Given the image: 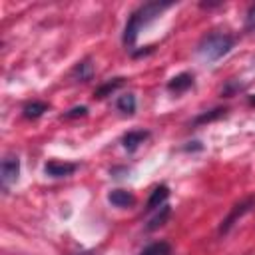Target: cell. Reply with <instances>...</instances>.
I'll list each match as a JSON object with an SVG mask.
<instances>
[{
	"label": "cell",
	"instance_id": "6da1fadb",
	"mask_svg": "<svg viewBox=\"0 0 255 255\" xmlns=\"http://www.w3.org/2000/svg\"><path fill=\"white\" fill-rule=\"evenodd\" d=\"M169 6H173L171 2H145L141 4L137 10L131 12V16L128 18V24H126V30H124V44L126 46H133L139 32L151 22L155 20L163 10H167Z\"/></svg>",
	"mask_w": 255,
	"mask_h": 255
},
{
	"label": "cell",
	"instance_id": "7a4b0ae2",
	"mask_svg": "<svg viewBox=\"0 0 255 255\" xmlns=\"http://www.w3.org/2000/svg\"><path fill=\"white\" fill-rule=\"evenodd\" d=\"M231 48H233V38L229 34L211 32V34L203 36L201 42L197 44V54L209 62H215V60L223 58Z\"/></svg>",
	"mask_w": 255,
	"mask_h": 255
},
{
	"label": "cell",
	"instance_id": "3957f363",
	"mask_svg": "<svg viewBox=\"0 0 255 255\" xmlns=\"http://www.w3.org/2000/svg\"><path fill=\"white\" fill-rule=\"evenodd\" d=\"M18 175H20V159H18V155H6L2 159V167H0L2 185L8 187V185L16 183L18 181Z\"/></svg>",
	"mask_w": 255,
	"mask_h": 255
},
{
	"label": "cell",
	"instance_id": "277c9868",
	"mask_svg": "<svg viewBox=\"0 0 255 255\" xmlns=\"http://www.w3.org/2000/svg\"><path fill=\"white\" fill-rule=\"evenodd\" d=\"M76 169H78L76 163H72V161H58V159H52V161H48V163L44 165V171H46V175H50V177H68V175H72Z\"/></svg>",
	"mask_w": 255,
	"mask_h": 255
},
{
	"label": "cell",
	"instance_id": "5b68a950",
	"mask_svg": "<svg viewBox=\"0 0 255 255\" xmlns=\"http://www.w3.org/2000/svg\"><path fill=\"white\" fill-rule=\"evenodd\" d=\"M191 86H193V74H189V72H181V74L173 76V78L167 82V90H169L171 94H183V92H187Z\"/></svg>",
	"mask_w": 255,
	"mask_h": 255
},
{
	"label": "cell",
	"instance_id": "8992f818",
	"mask_svg": "<svg viewBox=\"0 0 255 255\" xmlns=\"http://www.w3.org/2000/svg\"><path fill=\"white\" fill-rule=\"evenodd\" d=\"M167 197H169V189H167V185H159V187H155V189L151 191L149 199H147L145 211H147V213L157 211L159 207H163V205L167 203Z\"/></svg>",
	"mask_w": 255,
	"mask_h": 255
},
{
	"label": "cell",
	"instance_id": "52a82bcc",
	"mask_svg": "<svg viewBox=\"0 0 255 255\" xmlns=\"http://www.w3.org/2000/svg\"><path fill=\"white\" fill-rule=\"evenodd\" d=\"M147 131L145 129H131V131H128L124 137H122V145L128 149V151H133V149H137L145 139H147Z\"/></svg>",
	"mask_w": 255,
	"mask_h": 255
},
{
	"label": "cell",
	"instance_id": "ba28073f",
	"mask_svg": "<svg viewBox=\"0 0 255 255\" xmlns=\"http://www.w3.org/2000/svg\"><path fill=\"white\" fill-rule=\"evenodd\" d=\"M108 201L112 203V205H116V207H131L133 203H135V197L128 191V189H112L110 193H108Z\"/></svg>",
	"mask_w": 255,
	"mask_h": 255
},
{
	"label": "cell",
	"instance_id": "9c48e42d",
	"mask_svg": "<svg viewBox=\"0 0 255 255\" xmlns=\"http://www.w3.org/2000/svg\"><path fill=\"white\" fill-rule=\"evenodd\" d=\"M251 205H253V199H247V201H243V203L235 205V207H233V211L229 213V217L221 223V229H219V231H221V233H227V231L231 229V225H233V223H235V221H237L245 211H249V209H251Z\"/></svg>",
	"mask_w": 255,
	"mask_h": 255
},
{
	"label": "cell",
	"instance_id": "30bf717a",
	"mask_svg": "<svg viewBox=\"0 0 255 255\" xmlns=\"http://www.w3.org/2000/svg\"><path fill=\"white\" fill-rule=\"evenodd\" d=\"M116 108H118L122 114L131 116V114L135 112V96H133V94H124V96H120L118 102H116Z\"/></svg>",
	"mask_w": 255,
	"mask_h": 255
},
{
	"label": "cell",
	"instance_id": "8fae6325",
	"mask_svg": "<svg viewBox=\"0 0 255 255\" xmlns=\"http://www.w3.org/2000/svg\"><path fill=\"white\" fill-rule=\"evenodd\" d=\"M44 112H48V104H44V102H30V104H26L24 110H22L24 118H28V120H36V118H40Z\"/></svg>",
	"mask_w": 255,
	"mask_h": 255
},
{
	"label": "cell",
	"instance_id": "7c38bea8",
	"mask_svg": "<svg viewBox=\"0 0 255 255\" xmlns=\"http://www.w3.org/2000/svg\"><path fill=\"white\" fill-rule=\"evenodd\" d=\"M139 255H171V245L165 241H155V243H149Z\"/></svg>",
	"mask_w": 255,
	"mask_h": 255
},
{
	"label": "cell",
	"instance_id": "4fadbf2b",
	"mask_svg": "<svg viewBox=\"0 0 255 255\" xmlns=\"http://www.w3.org/2000/svg\"><path fill=\"white\" fill-rule=\"evenodd\" d=\"M153 213H155V215L149 219V225H147V229H149V231H153V229H157V227H161V225L165 223V219L169 217V205L165 203L163 207H159V209H157V211H153Z\"/></svg>",
	"mask_w": 255,
	"mask_h": 255
},
{
	"label": "cell",
	"instance_id": "5bb4252c",
	"mask_svg": "<svg viewBox=\"0 0 255 255\" xmlns=\"http://www.w3.org/2000/svg\"><path fill=\"white\" fill-rule=\"evenodd\" d=\"M124 84V78H114V80H110V82H106L104 86H100L98 90H96V98H106L108 94H112V92H116L120 86Z\"/></svg>",
	"mask_w": 255,
	"mask_h": 255
},
{
	"label": "cell",
	"instance_id": "9a60e30c",
	"mask_svg": "<svg viewBox=\"0 0 255 255\" xmlns=\"http://www.w3.org/2000/svg\"><path fill=\"white\" fill-rule=\"evenodd\" d=\"M80 82H88L90 78H92V64L88 62V60H84V62H78V66L74 68V72H72Z\"/></svg>",
	"mask_w": 255,
	"mask_h": 255
},
{
	"label": "cell",
	"instance_id": "2e32d148",
	"mask_svg": "<svg viewBox=\"0 0 255 255\" xmlns=\"http://www.w3.org/2000/svg\"><path fill=\"white\" fill-rule=\"evenodd\" d=\"M221 116H225V110H223V108H215V110H211V112H207V114L197 116V118L193 120V124H205V122H213V120H217V118H221Z\"/></svg>",
	"mask_w": 255,
	"mask_h": 255
},
{
	"label": "cell",
	"instance_id": "e0dca14e",
	"mask_svg": "<svg viewBox=\"0 0 255 255\" xmlns=\"http://www.w3.org/2000/svg\"><path fill=\"white\" fill-rule=\"evenodd\" d=\"M245 28L247 30H255V4L247 10V18H245Z\"/></svg>",
	"mask_w": 255,
	"mask_h": 255
},
{
	"label": "cell",
	"instance_id": "ac0fdd59",
	"mask_svg": "<svg viewBox=\"0 0 255 255\" xmlns=\"http://www.w3.org/2000/svg\"><path fill=\"white\" fill-rule=\"evenodd\" d=\"M86 114H88V108L86 106H80V108H72L66 114V118H78V116H86Z\"/></svg>",
	"mask_w": 255,
	"mask_h": 255
},
{
	"label": "cell",
	"instance_id": "d6986e66",
	"mask_svg": "<svg viewBox=\"0 0 255 255\" xmlns=\"http://www.w3.org/2000/svg\"><path fill=\"white\" fill-rule=\"evenodd\" d=\"M249 104H251V106H255V96H251V98H249Z\"/></svg>",
	"mask_w": 255,
	"mask_h": 255
}]
</instances>
